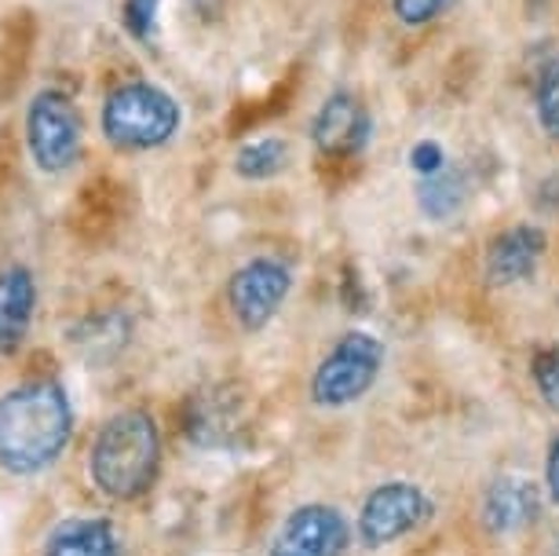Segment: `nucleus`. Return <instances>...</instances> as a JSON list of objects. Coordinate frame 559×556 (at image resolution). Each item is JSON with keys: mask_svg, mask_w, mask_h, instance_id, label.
Segmentation results:
<instances>
[{"mask_svg": "<svg viewBox=\"0 0 559 556\" xmlns=\"http://www.w3.org/2000/svg\"><path fill=\"white\" fill-rule=\"evenodd\" d=\"M73 406L56 377H37L0 395V469L15 480L48 472L70 447Z\"/></svg>", "mask_w": 559, "mask_h": 556, "instance_id": "obj_1", "label": "nucleus"}, {"mask_svg": "<svg viewBox=\"0 0 559 556\" xmlns=\"http://www.w3.org/2000/svg\"><path fill=\"white\" fill-rule=\"evenodd\" d=\"M88 476L103 498L140 501L162 476V428L143 406L110 414L88 447Z\"/></svg>", "mask_w": 559, "mask_h": 556, "instance_id": "obj_2", "label": "nucleus"}, {"mask_svg": "<svg viewBox=\"0 0 559 556\" xmlns=\"http://www.w3.org/2000/svg\"><path fill=\"white\" fill-rule=\"evenodd\" d=\"M183 110L173 92L151 85V81H124L110 88L99 107V132L124 154H146L173 143Z\"/></svg>", "mask_w": 559, "mask_h": 556, "instance_id": "obj_3", "label": "nucleus"}, {"mask_svg": "<svg viewBox=\"0 0 559 556\" xmlns=\"http://www.w3.org/2000/svg\"><path fill=\"white\" fill-rule=\"evenodd\" d=\"M384 374V341L369 330H347L311 374L308 395L322 411H344L366 400Z\"/></svg>", "mask_w": 559, "mask_h": 556, "instance_id": "obj_4", "label": "nucleus"}, {"mask_svg": "<svg viewBox=\"0 0 559 556\" xmlns=\"http://www.w3.org/2000/svg\"><path fill=\"white\" fill-rule=\"evenodd\" d=\"M23 140L40 173L59 176L78 165L84 151V125L81 110L62 88H40L26 103Z\"/></svg>", "mask_w": 559, "mask_h": 556, "instance_id": "obj_5", "label": "nucleus"}, {"mask_svg": "<svg viewBox=\"0 0 559 556\" xmlns=\"http://www.w3.org/2000/svg\"><path fill=\"white\" fill-rule=\"evenodd\" d=\"M436 512V498L414 480H384L362 498L355 512V542L366 549H388V545L409 539Z\"/></svg>", "mask_w": 559, "mask_h": 556, "instance_id": "obj_6", "label": "nucleus"}, {"mask_svg": "<svg viewBox=\"0 0 559 556\" xmlns=\"http://www.w3.org/2000/svg\"><path fill=\"white\" fill-rule=\"evenodd\" d=\"M293 293V271L278 257H252L227 279V311L241 333H260Z\"/></svg>", "mask_w": 559, "mask_h": 556, "instance_id": "obj_7", "label": "nucleus"}, {"mask_svg": "<svg viewBox=\"0 0 559 556\" xmlns=\"http://www.w3.org/2000/svg\"><path fill=\"white\" fill-rule=\"evenodd\" d=\"M355 528L330 501H304L278 523L267 556H344Z\"/></svg>", "mask_w": 559, "mask_h": 556, "instance_id": "obj_8", "label": "nucleus"}, {"mask_svg": "<svg viewBox=\"0 0 559 556\" xmlns=\"http://www.w3.org/2000/svg\"><path fill=\"white\" fill-rule=\"evenodd\" d=\"M545 249H548V235L537 224L504 227L487 246V257H483V279H487V286H493V289L526 282L537 271V264L545 260Z\"/></svg>", "mask_w": 559, "mask_h": 556, "instance_id": "obj_9", "label": "nucleus"}, {"mask_svg": "<svg viewBox=\"0 0 559 556\" xmlns=\"http://www.w3.org/2000/svg\"><path fill=\"white\" fill-rule=\"evenodd\" d=\"M545 506V490L542 484L526 476H498L493 484L483 490V528L498 539L509 534H523L526 528H534Z\"/></svg>", "mask_w": 559, "mask_h": 556, "instance_id": "obj_10", "label": "nucleus"}, {"mask_svg": "<svg viewBox=\"0 0 559 556\" xmlns=\"http://www.w3.org/2000/svg\"><path fill=\"white\" fill-rule=\"evenodd\" d=\"M369 132H373V121L352 92H330L311 121L314 146L330 157L358 154L369 143Z\"/></svg>", "mask_w": 559, "mask_h": 556, "instance_id": "obj_11", "label": "nucleus"}, {"mask_svg": "<svg viewBox=\"0 0 559 556\" xmlns=\"http://www.w3.org/2000/svg\"><path fill=\"white\" fill-rule=\"evenodd\" d=\"M37 311V279L23 264L0 271V359H15L26 348Z\"/></svg>", "mask_w": 559, "mask_h": 556, "instance_id": "obj_12", "label": "nucleus"}, {"mask_svg": "<svg viewBox=\"0 0 559 556\" xmlns=\"http://www.w3.org/2000/svg\"><path fill=\"white\" fill-rule=\"evenodd\" d=\"M40 556H124V542L110 517H70L48 531Z\"/></svg>", "mask_w": 559, "mask_h": 556, "instance_id": "obj_13", "label": "nucleus"}, {"mask_svg": "<svg viewBox=\"0 0 559 556\" xmlns=\"http://www.w3.org/2000/svg\"><path fill=\"white\" fill-rule=\"evenodd\" d=\"M286 165H289V143L282 135H257V140L241 143L235 154V173L249 184L274 180Z\"/></svg>", "mask_w": 559, "mask_h": 556, "instance_id": "obj_14", "label": "nucleus"}, {"mask_svg": "<svg viewBox=\"0 0 559 556\" xmlns=\"http://www.w3.org/2000/svg\"><path fill=\"white\" fill-rule=\"evenodd\" d=\"M417 205H420V213H425L428 220H436V224L450 220L464 205V176L453 173V169H442L439 176L420 180Z\"/></svg>", "mask_w": 559, "mask_h": 556, "instance_id": "obj_15", "label": "nucleus"}, {"mask_svg": "<svg viewBox=\"0 0 559 556\" xmlns=\"http://www.w3.org/2000/svg\"><path fill=\"white\" fill-rule=\"evenodd\" d=\"M534 118L548 140L559 143V56H552L537 73L534 88Z\"/></svg>", "mask_w": 559, "mask_h": 556, "instance_id": "obj_16", "label": "nucleus"}, {"mask_svg": "<svg viewBox=\"0 0 559 556\" xmlns=\"http://www.w3.org/2000/svg\"><path fill=\"white\" fill-rule=\"evenodd\" d=\"M531 381H534L537 400L552 414H559V341L537 348V355L531 359Z\"/></svg>", "mask_w": 559, "mask_h": 556, "instance_id": "obj_17", "label": "nucleus"}, {"mask_svg": "<svg viewBox=\"0 0 559 556\" xmlns=\"http://www.w3.org/2000/svg\"><path fill=\"white\" fill-rule=\"evenodd\" d=\"M157 15H162V0H124L121 23L135 45H151L157 34Z\"/></svg>", "mask_w": 559, "mask_h": 556, "instance_id": "obj_18", "label": "nucleus"}, {"mask_svg": "<svg viewBox=\"0 0 559 556\" xmlns=\"http://www.w3.org/2000/svg\"><path fill=\"white\" fill-rule=\"evenodd\" d=\"M453 0H392V12L403 26H428L447 12Z\"/></svg>", "mask_w": 559, "mask_h": 556, "instance_id": "obj_19", "label": "nucleus"}, {"mask_svg": "<svg viewBox=\"0 0 559 556\" xmlns=\"http://www.w3.org/2000/svg\"><path fill=\"white\" fill-rule=\"evenodd\" d=\"M409 169H414L420 180L439 176L447 169V151H442L436 140H420V143H414V151H409Z\"/></svg>", "mask_w": 559, "mask_h": 556, "instance_id": "obj_20", "label": "nucleus"}, {"mask_svg": "<svg viewBox=\"0 0 559 556\" xmlns=\"http://www.w3.org/2000/svg\"><path fill=\"white\" fill-rule=\"evenodd\" d=\"M545 495L552 506H559V433L548 443V458H545Z\"/></svg>", "mask_w": 559, "mask_h": 556, "instance_id": "obj_21", "label": "nucleus"}]
</instances>
